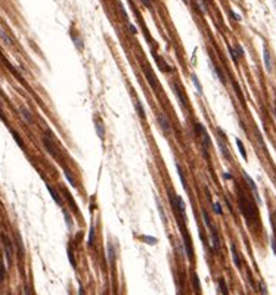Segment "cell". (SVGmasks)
<instances>
[{"instance_id":"34","label":"cell","mask_w":276,"mask_h":295,"mask_svg":"<svg viewBox=\"0 0 276 295\" xmlns=\"http://www.w3.org/2000/svg\"><path fill=\"white\" fill-rule=\"evenodd\" d=\"M196 3H198V8H199V11H201L202 14H205V12H207V9H205V5H204V2H202V0H196Z\"/></svg>"},{"instance_id":"32","label":"cell","mask_w":276,"mask_h":295,"mask_svg":"<svg viewBox=\"0 0 276 295\" xmlns=\"http://www.w3.org/2000/svg\"><path fill=\"white\" fill-rule=\"evenodd\" d=\"M68 257H70V261H71L72 267L75 269V260H74V254H72V249H71V248H68Z\"/></svg>"},{"instance_id":"39","label":"cell","mask_w":276,"mask_h":295,"mask_svg":"<svg viewBox=\"0 0 276 295\" xmlns=\"http://www.w3.org/2000/svg\"><path fill=\"white\" fill-rule=\"evenodd\" d=\"M230 15L233 16V19H235V21H241V16H239L238 14H235V12H230Z\"/></svg>"},{"instance_id":"42","label":"cell","mask_w":276,"mask_h":295,"mask_svg":"<svg viewBox=\"0 0 276 295\" xmlns=\"http://www.w3.org/2000/svg\"><path fill=\"white\" fill-rule=\"evenodd\" d=\"M24 294H25V295H33V294H31V292H30V288H25V291H24Z\"/></svg>"},{"instance_id":"40","label":"cell","mask_w":276,"mask_h":295,"mask_svg":"<svg viewBox=\"0 0 276 295\" xmlns=\"http://www.w3.org/2000/svg\"><path fill=\"white\" fill-rule=\"evenodd\" d=\"M78 295H84V289L81 285H78Z\"/></svg>"},{"instance_id":"26","label":"cell","mask_w":276,"mask_h":295,"mask_svg":"<svg viewBox=\"0 0 276 295\" xmlns=\"http://www.w3.org/2000/svg\"><path fill=\"white\" fill-rule=\"evenodd\" d=\"M12 136H14V139H15V142H16V143H18V145H19V148H22V149H24V148H25V145H24V142H22V139H21V137H19V134H18V133H15V131H12Z\"/></svg>"},{"instance_id":"3","label":"cell","mask_w":276,"mask_h":295,"mask_svg":"<svg viewBox=\"0 0 276 295\" xmlns=\"http://www.w3.org/2000/svg\"><path fill=\"white\" fill-rule=\"evenodd\" d=\"M182 236H183V241H185V248H186V255L189 260L194 258V251H192V244H191V238L186 232V229L182 227Z\"/></svg>"},{"instance_id":"7","label":"cell","mask_w":276,"mask_h":295,"mask_svg":"<svg viewBox=\"0 0 276 295\" xmlns=\"http://www.w3.org/2000/svg\"><path fill=\"white\" fill-rule=\"evenodd\" d=\"M263 58H264V68H266V71H267V72H272V69H273V64H272V58H270V53H269L267 49H264V52H263Z\"/></svg>"},{"instance_id":"30","label":"cell","mask_w":276,"mask_h":295,"mask_svg":"<svg viewBox=\"0 0 276 295\" xmlns=\"http://www.w3.org/2000/svg\"><path fill=\"white\" fill-rule=\"evenodd\" d=\"M214 211H216V214H219V216H222L223 214V210H222V205H220V202H214Z\"/></svg>"},{"instance_id":"11","label":"cell","mask_w":276,"mask_h":295,"mask_svg":"<svg viewBox=\"0 0 276 295\" xmlns=\"http://www.w3.org/2000/svg\"><path fill=\"white\" fill-rule=\"evenodd\" d=\"M230 251H232V258H233V263H235V266H236L238 269H241V258H239V254H238V251H236V246H235V244H232V245H230Z\"/></svg>"},{"instance_id":"2","label":"cell","mask_w":276,"mask_h":295,"mask_svg":"<svg viewBox=\"0 0 276 295\" xmlns=\"http://www.w3.org/2000/svg\"><path fill=\"white\" fill-rule=\"evenodd\" d=\"M3 241V248H5V255H6V261H8V267L12 264L14 261V246H12V242L8 236H3L2 238Z\"/></svg>"},{"instance_id":"19","label":"cell","mask_w":276,"mask_h":295,"mask_svg":"<svg viewBox=\"0 0 276 295\" xmlns=\"http://www.w3.org/2000/svg\"><path fill=\"white\" fill-rule=\"evenodd\" d=\"M235 142H236V145H238V149H239V152H241L242 158H244V159H247V151H245V146H244L242 140H241V139H235Z\"/></svg>"},{"instance_id":"8","label":"cell","mask_w":276,"mask_h":295,"mask_svg":"<svg viewBox=\"0 0 276 295\" xmlns=\"http://www.w3.org/2000/svg\"><path fill=\"white\" fill-rule=\"evenodd\" d=\"M217 145H219V148H220L222 155H223L226 159H230V154H229V151H227V146H226V143L223 142V139H222L220 136L217 137Z\"/></svg>"},{"instance_id":"17","label":"cell","mask_w":276,"mask_h":295,"mask_svg":"<svg viewBox=\"0 0 276 295\" xmlns=\"http://www.w3.org/2000/svg\"><path fill=\"white\" fill-rule=\"evenodd\" d=\"M134 106H136V111H137V114H139V117L142 120H145V109H143L142 104L139 101H134Z\"/></svg>"},{"instance_id":"10","label":"cell","mask_w":276,"mask_h":295,"mask_svg":"<svg viewBox=\"0 0 276 295\" xmlns=\"http://www.w3.org/2000/svg\"><path fill=\"white\" fill-rule=\"evenodd\" d=\"M43 145L46 146V151L52 155V156H55L56 155V151H55V145H53V142L52 140H49V139H46V137H43Z\"/></svg>"},{"instance_id":"31","label":"cell","mask_w":276,"mask_h":295,"mask_svg":"<svg viewBox=\"0 0 276 295\" xmlns=\"http://www.w3.org/2000/svg\"><path fill=\"white\" fill-rule=\"evenodd\" d=\"M65 223L68 224V229L71 230V229H72V220H71V216L67 214V213H65Z\"/></svg>"},{"instance_id":"15","label":"cell","mask_w":276,"mask_h":295,"mask_svg":"<svg viewBox=\"0 0 276 295\" xmlns=\"http://www.w3.org/2000/svg\"><path fill=\"white\" fill-rule=\"evenodd\" d=\"M0 39L3 40V43H5L6 46H11V44H12V39L8 36V33H6L2 27H0Z\"/></svg>"},{"instance_id":"43","label":"cell","mask_w":276,"mask_h":295,"mask_svg":"<svg viewBox=\"0 0 276 295\" xmlns=\"http://www.w3.org/2000/svg\"><path fill=\"white\" fill-rule=\"evenodd\" d=\"M130 28H131V31H133V33H134V34H136V31H137V30H136V28H134V25H131V27H130Z\"/></svg>"},{"instance_id":"35","label":"cell","mask_w":276,"mask_h":295,"mask_svg":"<svg viewBox=\"0 0 276 295\" xmlns=\"http://www.w3.org/2000/svg\"><path fill=\"white\" fill-rule=\"evenodd\" d=\"M260 291H261L263 295H267V288H266V285H264L263 280H260Z\"/></svg>"},{"instance_id":"37","label":"cell","mask_w":276,"mask_h":295,"mask_svg":"<svg viewBox=\"0 0 276 295\" xmlns=\"http://www.w3.org/2000/svg\"><path fill=\"white\" fill-rule=\"evenodd\" d=\"M158 211H160V216H161L163 221L166 223V221H167V219H166V214H164V210H163V207H161V205H158Z\"/></svg>"},{"instance_id":"25","label":"cell","mask_w":276,"mask_h":295,"mask_svg":"<svg viewBox=\"0 0 276 295\" xmlns=\"http://www.w3.org/2000/svg\"><path fill=\"white\" fill-rule=\"evenodd\" d=\"M141 239L142 241H145V244H148V245H155L157 244V238H154V236H141Z\"/></svg>"},{"instance_id":"38","label":"cell","mask_w":276,"mask_h":295,"mask_svg":"<svg viewBox=\"0 0 276 295\" xmlns=\"http://www.w3.org/2000/svg\"><path fill=\"white\" fill-rule=\"evenodd\" d=\"M235 52H238V56H244V49L239 44H236V50Z\"/></svg>"},{"instance_id":"20","label":"cell","mask_w":276,"mask_h":295,"mask_svg":"<svg viewBox=\"0 0 276 295\" xmlns=\"http://www.w3.org/2000/svg\"><path fill=\"white\" fill-rule=\"evenodd\" d=\"M93 244H95V226H90L89 236H87V245H89V246H93Z\"/></svg>"},{"instance_id":"41","label":"cell","mask_w":276,"mask_h":295,"mask_svg":"<svg viewBox=\"0 0 276 295\" xmlns=\"http://www.w3.org/2000/svg\"><path fill=\"white\" fill-rule=\"evenodd\" d=\"M223 177H224V179H227V180H230V179H232V176H230L229 173H224V174H223Z\"/></svg>"},{"instance_id":"29","label":"cell","mask_w":276,"mask_h":295,"mask_svg":"<svg viewBox=\"0 0 276 295\" xmlns=\"http://www.w3.org/2000/svg\"><path fill=\"white\" fill-rule=\"evenodd\" d=\"M229 55H230V58H232V61H233V62H238V55H236L235 49H232L230 46H229Z\"/></svg>"},{"instance_id":"9","label":"cell","mask_w":276,"mask_h":295,"mask_svg":"<svg viewBox=\"0 0 276 295\" xmlns=\"http://www.w3.org/2000/svg\"><path fill=\"white\" fill-rule=\"evenodd\" d=\"M171 86H173V90H174V93H176V96H177V99H179V102H180V106H182V108H185V105H186V104H185V101H186V99L183 97V94H182V91H180L179 86H177L176 83H173Z\"/></svg>"},{"instance_id":"21","label":"cell","mask_w":276,"mask_h":295,"mask_svg":"<svg viewBox=\"0 0 276 295\" xmlns=\"http://www.w3.org/2000/svg\"><path fill=\"white\" fill-rule=\"evenodd\" d=\"M21 115L24 117V120L27 123H33V117H31V114H30V111L27 108H21Z\"/></svg>"},{"instance_id":"6","label":"cell","mask_w":276,"mask_h":295,"mask_svg":"<svg viewBox=\"0 0 276 295\" xmlns=\"http://www.w3.org/2000/svg\"><path fill=\"white\" fill-rule=\"evenodd\" d=\"M244 177H245V180H247V183H248V186L251 187V190H252V193H254V196H255V199H257V202H260V196H258V190H257V186H255V183H254V180L244 171Z\"/></svg>"},{"instance_id":"4","label":"cell","mask_w":276,"mask_h":295,"mask_svg":"<svg viewBox=\"0 0 276 295\" xmlns=\"http://www.w3.org/2000/svg\"><path fill=\"white\" fill-rule=\"evenodd\" d=\"M158 123H160V127H161L163 133L164 134H170V131H171L170 123H168V120H167V117L164 114H158Z\"/></svg>"},{"instance_id":"16","label":"cell","mask_w":276,"mask_h":295,"mask_svg":"<svg viewBox=\"0 0 276 295\" xmlns=\"http://www.w3.org/2000/svg\"><path fill=\"white\" fill-rule=\"evenodd\" d=\"M106 252H108V261H109V263H114V258H115V251H114V246H112V244H108V245H106Z\"/></svg>"},{"instance_id":"13","label":"cell","mask_w":276,"mask_h":295,"mask_svg":"<svg viewBox=\"0 0 276 295\" xmlns=\"http://www.w3.org/2000/svg\"><path fill=\"white\" fill-rule=\"evenodd\" d=\"M145 75H146V80H148V83L151 84V87H152V89H157V84H158V83H157V80H155L154 74L145 68Z\"/></svg>"},{"instance_id":"5","label":"cell","mask_w":276,"mask_h":295,"mask_svg":"<svg viewBox=\"0 0 276 295\" xmlns=\"http://www.w3.org/2000/svg\"><path fill=\"white\" fill-rule=\"evenodd\" d=\"M210 233H211V245H213V249L217 252V251L220 249V239H219V235H217L216 227L210 229Z\"/></svg>"},{"instance_id":"24","label":"cell","mask_w":276,"mask_h":295,"mask_svg":"<svg viewBox=\"0 0 276 295\" xmlns=\"http://www.w3.org/2000/svg\"><path fill=\"white\" fill-rule=\"evenodd\" d=\"M219 288H220V291H222L223 295H229V289H227V285H226L224 279H220V280H219Z\"/></svg>"},{"instance_id":"28","label":"cell","mask_w":276,"mask_h":295,"mask_svg":"<svg viewBox=\"0 0 276 295\" xmlns=\"http://www.w3.org/2000/svg\"><path fill=\"white\" fill-rule=\"evenodd\" d=\"M192 282H194V288H195V291H198V292H199L201 286H199V280H198V276H196V274H194V277H192Z\"/></svg>"},{"instance_id":"14","label":"cell","mask_w":276,"mask_h":295,"mask_svg":"<svg viewBox=\"0 0 276 295\" xmlns=\"http://www.w3.org/2000/svg\"><path fill=\"white\" fill-rule=\"evenodd\" d=\"M95 129H96V133H97L99 139H103L105 130H103V126H102V121H100V120H96V121H95Z\"/></svg>"},{"instance_id":"27","label":"cell","mask_w":276,"mask_h":295,"mask_svg":"<svg viewBox=\"0 0 276 295\" xmlns=\"http://www.w3.org/2000/svg\"><path fill=\"white\" fill-rule=\"evenodd\" d=\"M5 274H6L5 264H3V261H0V282H3V280H5Z\"/></svg>"},{"instance_id":"33","label":"cell","mask_w":276,"mask_h":295,"mask_svg":"<svg viewBox=\"0 0 276 295\" xmlns=\"http://www.w3.org/2000/svg\"><path fill=\"white\" fill-rule=\"evenodd\" d=\"M74 44H75V47H77L78 50H83V43H81V40H80V39L74 37Z\"/></svg>"},{"instance_id":"23","label":"cell","mask_w":276,"mask_h":295,"mask_svg":"<svg viewBox=\"0 0 276 295\" xmlns=\"http://www.w3.org/2000/svg\"><path fill=\"white\" fill-rule=\"evenodd\" d=\"M202 219H204V223H205V226L208 227V230L210 229H213L214 227V224L211 223V219L208 217V214H207V211H202Z\"/></svg>"},{"instance_id":"18","label":"cell","mask_w":276,"mask_h":295,"mask_svg":"<svg viewBox=\"0 0 276 295\" xmlns=\"http://www.w3.org/2000/svg\"><path fill=\"white\" fill-rule=\"evenodd\" d=\"M191 78H192V83H194V86L196 87V91H198L199 94H202L204 91H202V86H201V83H199L198 77H196L195 74H192V77H191Z\"/></svg>"},{"instance_id":"1","label":"cell","mask_w":276,"mask_h":295,"mask_svg":"<svg viewBox=\"0 0 276 295\" xmlns=\"http://www.w3.org/2000/svg\"><path fill=\"white\" fill-rule=\"evenodd\" d=\"M239 208L244 214V217L247 219V221L251 224L255 221V217H257V211H255V207L254 204L247 198L244 195H239Z\"/></svg>"},{"instance_id":"22","label":"cell","mask_w":276,"mask_h":295,"mask_svg":"<svg viewBox=\"0 0 276 295\" xmlns=\"http://www.w3.org/2000/svg\"><path fill=\"white\" fill-rule=\"evenodd\" d=\"M64 176H65V179L68 180V183L72 186V187H75L77 184H75V180H74V177L71 176V173H70V170H64Z\"/></svg>"},{"instance_id":"12","label":"cell","mask_w":276,"mask_h":295,"mask_svg":"<svg viewBox=\"0 0 276 295\" xmlns=\"http://www.w3.org/2000/svg\"><path fill=\"white\" fill-rule=\"evenodd\" d=\"M47 186V190H49V193H50V196H52V199L58 204V205H62V201H61V198H59V193L50 186V184H46Z\"/></svg>"},{"instance_id":"36","label":"cell","mask_w":276,"mask_h":295,"mask_svg":"<svg viewBox=\"0 0 276 295\" xmlns=\"http://www.w3.org/2000/svg\"><path fill=\"white\" fill-rule=\"evenodd\" d=\"M141 3H143L145 5V8H148V9H152V3H151V0H139Z\"/></svg>"}]
</instances>
